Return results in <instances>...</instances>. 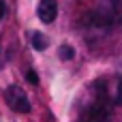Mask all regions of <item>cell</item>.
<instances>
[{"mask_svg": "<svg viewBox=\"0 0 122 122\" xmlns=\"http://www.w3.org/2000/svg\"><path fill=\"white\" fill-rule=\"evenodd\" d=\"M47 36L43 34V32H32V47L36 49V51H43V49H47Z\"/></svg>", "mask_w": 122, "mask_h": 122, "instance_id": "cell-4", "label": "cell"}, {"mask_svg": "<svg viewBox=\"0 0 122 122\" xmlns=\"http://www.w3.org/2000/svg\"><path fill=\"white\" fill-rule=\"evenodd\" d=\"M118 94H120V99H122V79L118 81Z\"/></svg>", "mask_w": 122, "mask_h": 122, "instance_id": "cell-8", "label": "cell"}, {"mask_svg": "<svg viewBox=\"0 0 122 122\" xmlns=\"http://www.w3.org/2000/svg\"><path fill=\"white\" fill-rule=\"evenodd\" d=\"M36 15L43 24H51L58 17V2L56 0H41L36 6Z\"/></svg>", "mask_w": 122, "mask_h": 122, "instance_id": "cell-3", "label": "cell"}, {"mask_svg": "<svg viewBox=\"0 0 122 122\" xmlns=\"http://www.w3.org/2000/svg\"><path fill=\"white\" fill-rule=\"evenodd\" d=\"M4 15H6V2H4V0H0V21L4 19Z\"/></svg>", "mask_w": 122, "mask_h": 122, "instance_id": "cell-7", "label": "cell"}, {"mask_svg": "<svg viewBox=\"0 0 122 122\" xmlns=\"http://www.w3.org/2000/svg\"><path fill=\"white\" fill-rule=\"evenodd\" d=\"M88 26L99 32H109L122 26V0H101L88 15Z\"/></svg>", "mask_w": 122, "mask_h": 122, "instance_id": "cell-1", "label": "cell"}, {"mask_svg": "<svg viewBox=\"0 0 122 122\" xmlns=\"http://www.w3.org/2000/svg\"><path fill=\"white\" fill-rule=\"evenodd\" d=\"M26 77H28V81H30V84H39V75H36V71H32V69H30V71L26 73Z\"/></svg>", "mask_w": 122, "mask_h": 122, "instance_id": "cell-6", "label": "cell"}, {"mask_svg": "<svg viewBox=\"0 0 122 122\" xmlns=\"http://www.w3.org/2000/svg\"><path fill=\"white\" fill-rule=\"evenodd\" d=\"M4 101H6V105H9L15 114H28V112H30V101H28L26 92H24L19 86H15V84H11V86L4 90Z\"/></svg>", "mask_w": 122, "mask_h": 122, "instance_id": "cell-2", "label": "cell"}, {"mask_svg": "<svg viewBox=\"0 0 122 122\" xmlns=\"http://www.w3.org/2000/svg\"><path fill=\"white\" fill-rule=\"evenodd\" d=\"M58 54H60V58H62V60H71V58L75 56V49H73L71 45H66V43H64V45H60Z\"/></svg>", "mask_w": 122, "mask_h": 122, "instance_id": "cell-5", "label": "cell"}]
</instances>
